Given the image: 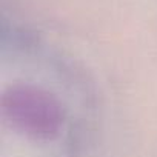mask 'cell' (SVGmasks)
I'll return each instance as SVG.
<instances>
[{
	"instance_id": "1",
	"label": "cell",
	"mask_w": 157,
	"mask_h": 157,
	"mask_svg": "<svg viewBox=\"0 0 157 157\" xmlns=\"http://www.w3.org/2000/svg\"><path fill=\"white\" fill-rule=\"evenodd\" d=\"M2 109L13 126L34 139H52L59 134L63 111L48 91L34 85H14L2 99Z\"/></svg>"
}]
</instances>
